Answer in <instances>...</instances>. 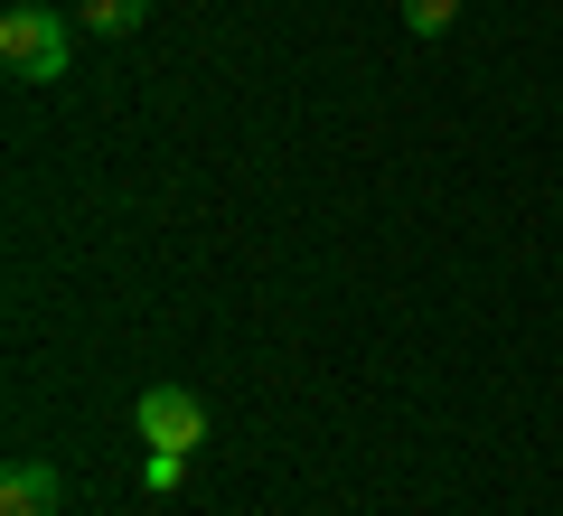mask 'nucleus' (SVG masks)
<instances>
[{"mask_svg":"<svg viewBox=\"0 0 563 516\" xmlns=\"http://www.w3.org/2000/svg\"><path fill=\"white\" fill-rule=\"evenodd\" d=\"M0 66L20 85H66V66H76V20L47 10V0H20V10L0 20Z\"/></svg>","mask_w":563,"mask_h":516,"instance_id":"f257e3e1","label":"nucleus"},{"mask_svg":"<svg viewBox=\"0 0 563 516\" xmlns=\"http://www.w3.org/2000/svg\"><path fill=\"white\" fill-rule=\"evenodd\" d=\"M132 432H141V451H207V404L188 385H141Z\"/></svg>","mask_w":563,"mask_h":516,"instance_id":"f03ea898","label":"nucleus"},{"mask_svg":"<svg viewBox=\"0 0 563 516\" xmlns=\"http://www.w3.org/2000/svg\"><path fill=\"white\" fill-rule=\"evenodd\" d=\"M66 479L57 460H10V479H0V516H57Z\"/></svg>","mask_w":563,"mask_h":516,"instance_id":"7ed1b4c3","label":"nucleus"},{"mask_svg":"<svg viewBox=\"0 0 563 516\" xmlns=\"http://www.w3.org/2000/svg\"><path fill=\"white\" fill-rule=\"evenodd\" d=\"M141 20H151V0H76V29H95V39H132Z\"/></svg>","mask_w":563,"mask_h":516,"instance_id":"20e7f679","label":"nucleus"},{"mask_svg":"<svg viewBox=\"0 0 563 516\" xmlns=\"http://www.w3.org/2000/svg\"><path fill=\"white\" fill-rule=\"evenodd\" d=\"M451 20H461V0H404V29L413 39H451Z\"/></svg>","mask_w":563,"mask_h":516,"instance_id":"39448f33","label":"nucleus"},{"mask_svg":"<svg viewBox=\"0 0 563 516\" xmlns=\"http://www.w3.org/2000/svg\"><path fill=\"white\" fill-rule=\"evenodd\" d=\"M179 479H188V451H151V460H141V488H151V497H169Z\"/></svg>","mask_w":563,"mask_h":516,"instance_id":"423d86ee","label":"nucleus"}]
</instances>
